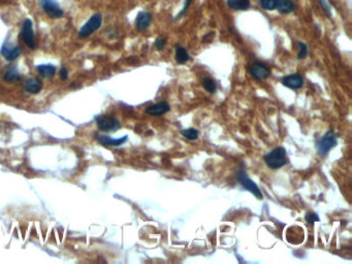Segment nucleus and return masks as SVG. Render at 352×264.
<instances>
[{"label":"nucleus","mask_w":352,"mask_h":264,"mask_svg":"<svg viewBox=\"0 0 352 264\" xmlns=\"http://www.w3.org/2000/svg\"><path fill=\"white\" fill-rule=\"evenodd\" d=\"M263 160L267 165V168H270L271 170H278L283 168L284 165L288 163L286 150L283 147H277L273 149L270 153H267L266 155H264Z\"/></svg>","instance_id":"obj_1"},{"label":"nucleus","mask_w":352,"mask_h":264,"mask_svg":"<svg viewBox=\"0 0 352 264\" xmlns=\"http://www.w3.org/2000/svg\"><path fill=\"white\" fill-rule=\"evenodd\" d=\"M337 145H338V141L335 133L332 130H329L328 132H326L325 135H322L319 138V140L316 142L315 146L319 154L322 156H326L328 153Z\"/></svg>","instance_id":"obj_2"},{"label":"nucleus","mask_w":352,"mask_h":264,"mask_svg":"<svg viewBox=\"0 0 352 264\" xmlns=\"http://www.w3.org/2000/svg\"><path fill=\"white\" fill-rule=\"evenodd\" d=\"M236 178L238 180V183L240 185L247 191H249L250 193H252L253 195H255L258 199H262V194L261 191L259 190L258 186L253 182V180L248 176L247 173L245 172V170L240 169L237 171L236 174Z\"/></svg>","instance_id":"obj_3"},{"label":"nucleus","mask_w":352,"mask_h":264,"mask_svg":"<svg viewBox=\"0 0 352 264\" xmlns=\"http://www.w3.org/2000/svg\"><path fill=\"white\" fill-rule=\"evenodd\" d=\"M95 121L97 124V127L103 131H115L120 129L121 127L119 120L113 116L102 115L96 117Z\"/></svg>","instance_id":"obj_4"},{"label":"nucleus","mask_w":352,"mask_h":264,"mask_svg":"<svg viewBox=\"0 0 352 264\" xmlns=\"http://www.w3.org/2000/svg\"><path fill=\"white\" fill-rule=\"evenodd\" d=\"M102 23H103V18H102V15H100V13H96V15L92 16L86 23L85 25H84L80 32H79V36L81 38H85V37H88L89 35H91L93 32H95L96 30H98L101 28V26H102Z\"/></svg>","instance_id":"obj_5"},{"label":"nucleus","mask_w":352,"mask_h":264,"mask_svg":"<svg viewBox=\"0 0 352 264\" xmlns=\"http://www.w3.org/2000/svg\"><path fill=\"white\" fill-rule=\"evenodd\" d=\"M249 72H250L251 76L257 81L265 80V79L269 78L271 75L269 67L261 62H258V61H254L250 64Z\"/></svg>","instance_id":"obj_6"},{"label":"nucleus","mask_w":352,"mask_h":264,"mask_svg":"<svg viewBox=\"0 0 352 264\" xmlns=\"http://www.w3.org/2000/svg\"><path fill=\"white\" fill-rule=\"evenodd\" d=\"M22 38L24 40V43L26 46L30 49H34L35 44H34V35H33V29H32V22L29 19H26L23 23L22 27Z\"/></svg>","instance_id":"obj_7"},{"label":"nucleus","mask_w":352,"mask_h":264,"mask_svg":"<svg viewBox=\"0 0 352 264\" xmlns=\"http://www.w3.org/2000/svg\"><path fill=\"white\" fill-rule=\"evenodd\" d=\"M40 3L49 17L54 19L62 17L63 11L55 0H40Z\"/></svg>","instance_id":"obj_8"},{"label":"nucleus","mask_w":352,"mask_h":264,"mask_svg":"<svg viewBox=\"0 0 352 264\" xmlns=\"http://www.w3.org/2000/svg\"><path fill=\"white\" fill-rule=\"evenodd\" d=\"M282 85L291 90H299L304 86V79L300 74H291L282 79Z\"/></svg>","instance_id":"obj_9"},{"label":"nucleus","mask_w":352,"mask_h":264,"mask_svg":"<svg viewBox=\"0 0 352 264\" xmlns=\"http://www.w3.org/2000/svg\"><path fill=\"white\" fill-rule=\"evenodd\" d=\"M171 110V106L168 104V102L166 101H161L158 103H155L152 105H149L146 108V114L150 115V116H155V117H159L162 116L166 113H168Z\"/></svg>","instance_id":"obj_10"},{"label":"nucleus","mask_w":352,"mask_h":264,"mask_svg":"<svg viewBox=\"0 0 352 264\" xmlns=\"http://www.w3.org/2000/svg\"><path fill=\"white\" fill-rule=\"evenodd\" d=\"M1 55L7 61H13L21 55V49L17 46H11L5 43L1 48Z\"/></svg>","instance_id":"obj_11"},{"label":"nucleus","mask_w":352,"mask_h":264,"mask_svg":"<svg viewBox=\"0 0 352 264\" xmlns=\"http://www.w3.org/2000/svg\"><path fill=\"white\" fill-rule=\"evenodd\" d=\"M152 15L148 11H140L135 20V27L138 31H144L150 26Z\"/></svg>","instance_id":"obj_12"},{"label":"nucleus","mask_w":352,"mask_h":264,"mask_svg":"<svg viewBox=\"0 0 352 264\" xmlns=\"http://www.w3.org/2000/svg\"><path fill=\"white\" fill-rule=\"evenodd\" d=\"M24 90L30 94H37L39 91L43 89V83L37 78H30L28 79L23 86Z\"/></svg>","instance_id":"obj_13"},{"label":"nucleus","mask_w":352,"mask_h":264,"mask_svg":"<svg viewBox=\"0 0 352 264\" xmlns=\"http://www.w3.org/2000/svg\"><path fill=\"white\" fill-rule=\"evenodd\" d=\"M128 140V136L127 135H125L121 138H112V137H109V136H100V138H98V142H100L103 146H106V147H118V146H121L123 145L124 143H126V141Z\"/></svg>","instance_id":"obj_14"},{"label":"nucleus","mask_w":352,"mask_h":264,"mask_svg":"<svg viewBox=\"0 0 352 264\" xmlns=\"http://www.w3.org/2000/svg\"><path fill=\"white\" fill-rule=\"evenodd\" d=\"M38 74L46 79H50L53 78L56 74V68L55 66L51 65V64H43V65H38L36 67Z\"/></svg>","instance_id":"obj_15"},{"label":"nucleus","mask_w":352,"mask_h":264,"mask_svg":"<svg viewBox=\"0 0 352 264\" xmlns=\"http://www.w3.org/2000/svg\"><path fill=\"white\" fill-rule=\"evenodd\" d=\"M228 5L235 10H246L250 6L249 0H228Z\"/></svg>","instance_id":"obj_16"},{"label":"nucleus","mask_w":352,"mask_h":264,"mask_svg":"<svg viewBox=\"0 0 352 264\" xmlns=\"http://www.w3.org/2000/svg\"><path fill=\"white\" fill-rule=\"evenodd\" d=\"M276 8L282 13H290L293 10L292 0H276Z\"/></svg>","instance_id":"obj_17"},{"label":"nucleus","mask_w":352,"mask_h":264,"mask_svg":"<svg viewBox=\"0 0 352 264\" xmlns=\"http://www.w3.org/2000/svg\"><path fill=\"white\" fill-rule=\"evenodd\" d=\"M4 81L8 83H16L21 80V76L16 67H9L7 71L4 73Z\"/></svg>","instance_id":"obj_18"},{"label":"nucleus","mask_w":352,"mask_h":264,"mask_svg":"<svg viewBox=\"0 0 352 264\" xmlns=\"http://www.w3.org/2000/svg\"><path fill=\"white\" fill-rule=\"evenodd\" d=\"M190 59L189 54L187 50L183 47H177L176 48V60L178 63H185Z\"/></svg>","instance_id":"obj_19"},{"label":"nucleus","mask_w":352,"mask_h":264,"mask_svg":"<svg viewBox=\"0 0 352 264\" xmlns=\"http://www.w3.org/2000/svg\"><path fill=\"white\" fill-rule=\"evenodd\" d=\"M203 86L206 89V91H208L209 93L214 94L217 91V85H216L215 81L210 77H207L203 80Z\"/></svg>","instance_id":"obj_20"},{"label":"nucleus","mask_w":352,"mask_h":264,"mask_svg":"<svg viewBox=\"0 0 352 264\" xmlns=\"http://www.w3.org/2000/svg\"><path fill=\"white\" fill-rule=\"evenodd\" d=\"M181 134H182V136H184L186 140L194 141V140H196V138L199 137L200 132H199L198 129H195V128H188V129L182 130Z\"/></svg>","instance_id":"obj_21"},{"label":"nucleus","mask_w":352,"mask_h":264,"mask_svg":"<svg viewBox=\"0 0 352 264\" xmlns=\"http://www.w3.org/2000/svg\"><path fill=\"white\" fill-rule=\"evenodd\" d=\"M299 46V54H298V59L299 60H304L306 59V57L308 56V48L306 46V44L304 43H298Z\"/></svg>","instance_id":"obj_22"},{"label":"nucleus","mask_w":352,"mask_h":264,"mask_svg":"<svg viewBox=\"0 0 352 264\" xmlns=\"http://www.w3.org/2000/svg\"><path fill=\"white\" fill-rule=\"evenodd\" d=\"M259 3L266 10H274L276 8V0H259Z\"/></svg>","instance_id":"obj_23"},{"label":"nucleus","mask_w":352,"mask_h":264,"mask_svg":"<svg viewBox=\"0 0 352 264\" xmlns=\"http://www.w3.org/2000/svg\"><path fill=\"white\" fill-rule=\"evenodd\" d=\"M305 220H306V222H307V223H308L309 225H313L314 223H316V222H319V221H320L319 217H318L315 213H313V212L308 213V214L305 216Z\"/></svg>","instance_id":"obj_24"},{"label":"nucleus","mask_w":352,"mask_h":264,"mask_svg":"<svg viewBox=\"0 0 352 264\" xmlns=\"http://www.w3.org/2000/svg\"><path fill=\"white\" fill-rule=\"evenodd\" d=\"M165 45H166V40L164 38H161V37H158L156 40H155V44H154L155 48H156L158 51L163 50Z\"/></svg>","instance_id":"obj_25"},{"label":"nucleus","mask_w":352,"mask_h":264,"mask_svg":"<svg viewBox=\"0 0 352 264\" xmlns=\"http://www.w3.org/2000/svg\"><path fill=\"white\" fill-rule=\"evenodd\" d=\"M319 2H320V5H321L323 11L326 12V15H327L328 17H331V16H332V11H331V7H330V5L328 4V2L326 1V0H319Z\"/></svg>","instance_id":"obj_26"},{"label":"nucleus","mask_w":352,"mask_h":264,"mask_svg":"<svg viewBox=\"0 0 352 264\" xmlns=\"http://www.w3.org/2000/svg\"><path fill=\"white\" fill-rule=\"evenodd\" d=\"M191 1H192V0H186V1H185V4H184V7H183V9L181 10V12L179 13V15L176 17V19L181 18L183 15H184V13H186V11H187V9H188V7H189V5H190Z\"/></svg>","instance_id":"obj_27"},{"label":"nucleus","mask_w":352,"mask_h":264,"mask_svg":"<svg viewBox=\"0 0 352 264\" xmlns=\"http://www.w3.org/2000/svg\"><path fill=\"white\" fill-rule=\"evenodd\" d=\"M214 35H215V33H214V32H209L207 35H205V36H204L203 41H204V43H211V41L213 40Z\"/></svg>","instance_id":"obj_28"},{"label":"nucleus","mask_w":352,"mask_h":264,"mask_svg":"<svg viewBox=\"0 0 352 264\" xmlns=\"http://www.w3.org/2000/svg\"><path fill=\"white\" fill-rule=\"evenodd\" d=\"M60 78H61L62 81L67 80V78H68V72H67L66 68H62L61 71H60Z\"/></svg>","instance_id":"obj_29"}]
</instances>
